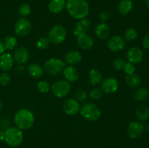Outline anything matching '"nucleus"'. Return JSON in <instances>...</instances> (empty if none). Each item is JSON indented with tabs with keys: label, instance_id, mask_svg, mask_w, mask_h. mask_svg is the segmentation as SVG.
I'll use <instances>...</instances> for the list:
<instances>
[{
	"label": "nucleus",
	"instance_id": "23",
	"mask_svg": "<svg viewBox=\"0 0 149 148\" xmlns=\"http://www.w3.org/2000/svg\"><path fill=\"white\" fill-rule=\"evenodd\" d=\"M28 73L34 78H39L43 75L44 68L36 63H31L28 67Z\"/></svg>",
	"mask_w": 149,
	"mask_h": 148
},
{
	"label": "nucleus",
	"instance_id": "17",
	"mask_svg": "<svg viewBox=\"0 0 149 148\" xmlns=\"http://www.w3.org/2000/svg\"><path fill=\"white\" fill-rule=\"evenodd\" d=\"M91 26V21L90 19L83 18L79 20L76 24L75 28H74V33L75 36H79V35L84 34L86 33Z\"/></svg>",
	"mask_w": 149,
	"mask_h": 148
},
{
	"label": "nucleus",
	"instance_id": "38",
	"mask_svg": "<svg viewBox=\"0 0 149 148\" xmlns=\"http://www.w3.org/2000/svg\"><path fill=\"white\" fill-rule=\"evenodd\" d=\"M10 80H11V78H10V75L7 73H1L0 75V85L2 86H6L10 82Z\"/></svg>",
	"mask_w": 149,
	"mask_h": 148
},
{
	"label": "nucleus",
	"instance_id": "9",
	"mask_svg": "<svg viewBox=\"0 0 149 148\" xmlns=\"http://www.w3.org/2000/svg\"><path fill=\"white\" fill-rule=\"evenodd\" d=\"M126 41L122 36L116 35L109 38L107 41V46L111 52H117L125 49Z\"/></svg>",
	"mask_w": 149,
	"mask_h": 148
},
{
	"label": "nucleus",
	"instance_id": "3",
	"mask_svg": "<svg viewBox=\"0 0 149 148\" xmlns=\"http://www.w3.org/2000/svg\"><path fill=\"white\" fill-rule=\"evenodd\" d=\"M4 141L10 147H15L21 145L23 141L22 130L17 127H10L4 131Z\"/></svg>",
	"mask_w": 149,
	"mask_h": 148
},
{
	"label": "nucleus",
	"instance_id": "1",
	"mask_svg": "<svg viewBox=\"0 0 149 148\" xmlns=\"http://www.w3.org/2000/svg\"><path fill=\"white\" fill-rule=\"evenodd\" d=\"M65 7L68 14L77 20L86 18L90 12V7L86 0H67Z\"/></svg>",
	"mask_w": 149,
	"mask_h": 148
},
{
	"label": "nucleus",
	"instance_id": "39",
	"mask_svg": "<svg viewBox=\"0 0 149 148\" xmlns=\"http://www.w3.org/2000/svg\"><path fill=\"white\" fill-rule=\"evenodd\" d=\"M142 45L145 49H149V33L143 37L142 40Z\"/></svg>",
	"mask_w": 149,
	"mask_h": 148
},
{
	"label": "nucleus",
	"instance_id": "24",
	"mask_svg": "<svg viewBox=\"0 0 149 148\" xmlns=\"http://www.w3.org/2000/svg\"><path fill=\"white\" fill-rule=\"evenodd\" d=\"M133 3L131 0H122L118 4V11L123 15L129 14L132 10Z\"/></svg>",
	"mask_w": 149,
	"mask_h": 148
},
{
	"label": "nucleus",
	"instance_id": "33",
	"mask_svg": "<svg viewBox=\"0 0 149 148\" xmlns=\"http://www.w3.org/2000/svg\"><path fill=\"white\" fill-rule=\"evenodd\" d=\"M87 92L84 89H79L75 92V100L78 102H84L87 100Z\"/></svg>",
	"mask_w": 149,
	"mask_h": 148
},
{
	"label": "nucleus",
	"instance_id": "10",
	"mask_svg": "<svg viewBox=\"0 0 149 148\" xmlns=\"http://www.w3.org/2000/svg\"><path fill=\"white\" fill-rule=\"evenodd\" d=\"M145 131V126L141 121H132L127 128V134L131 139H138Z\"/></svg>",
	"mask_w": 149,
	"mask_h": 148
},
{
	"label": "nucleus",
	"instance_id": "4",
	"mask_svg": "<svg viewBox=\"0 0 149 148\" xmlns=\"http://www.w3.org/2000/svg\"><path fill=\"white\" fill-rule=\"evenodd\" d=\"M80 115L89 121H95L100 117L101 112L97 105L91 102L85 103L80 109Z\"/></svg>",
	"mask_w": 149,
	"mask_h": 148
},
{
	"label": "nucleus",
	"instance_id": "18",
	"mask_svg": "<svg viewBox=\"0 0 149 148\" xmlns=\"http://www.w3.org/2000/svg\"><path fill=\"white\" fill-rule=\"evenodd\" d=\"M64 77L68 82H76L79 78V73L75 67L68 65L63 71Z\"/></svg>",
	"mask_w": 149,
	"mask_h": 148
},
{
	"label": "nucleus",
	"instance_id": "32",
	"mask_svg": "<svg viewBox=\"0 0 149 148\" xmlns=\"http://www.w3.org/2000/svg\"><path fill=\"white\" fill-rule=\"evenodd\" d=\"M89 96L93 100H97L100 99L103 96V91L101 89L94 88L91 89L89 93Z\"/></svg>",
	"mask_w": 149,
	"mask_h": 148
},
{
	"label": "nucleus",
	"instance_id": "29",
	"mask_svg": "<svg viewBox=\"0 0 149 148\" xmlns=\"http://www.w3.org/2000/svg\"><path fill=\"white\" fill-rule=\"evenodd\" d=\"M138 33L136 29L134 28H129L125 30V38L124 39H125L126 41L131 42L135 41L138 38Z\"/></svg>",
	"mask_w": 149,
	"mask_h": 148
},
{
	"label": "nucleus",
	"instance_id": "31",
	"mask_svg": "<svg viewBox=\"0 0 149 148\" xmlns=\"http://www.w3.org/2000/svg\"><path fill=\"white\" fill-rule=\"evenodd\" d=\"M49 41L47 39V37H41L36 41V47L39 49H45L49 46Z\"/></svg>",
	"mask_w": 149,
	"mask_h": 148
},
{
	"label": "nucleus",
	"instance_id": "37",
	"mask_svg": "<svg viewBox=\"0 0 149 148\" xmlns=\"http://www.w3.org/2000/svg\"><path fill=\"white\" fill-rule=\"evenodd\" d=\"M111 17V12L108 10H103L99 13V18L102 22L107 21Z\"/></svg>",
	"mask_w": 149,
	"mask_h": 148
},
{
	"label": "nucleus",
	"instance_id": "34",
	"mask_svg": "<svg viewBox=\"0 0 149 148\" xmlns=\"http://www.w3.org/2000/svg\"><path fill=\"white\" fill-rule=\"evenodd\" d=\"M18 12L20 14V15L23 16V17H26L28 16L31 12V7L28 4H22L19 7L18 9Z\"/></svg>",
	"mask_w": 149,
	"mask_h": 148
},
{
	"label": "nucleus",
	"instance_id": "47",
	"mask_svg": "<svg viewBox=\"0 0 149 148\" xmlns=\"http://www.w3.org/2000/svg\"><path fill=\"white\" fill-rule=\"evenodd\" d=\"M131 1H135V0H131Z\"/></svg>",
	"mask_w": 149,
	"mask_h": 148
},
{
	"label": "nucleus",
	"instance_id": "40",
	"mask_svg": "<svg viewBox=\"0 0 149 148\" xmlns=\"http://www.w3.org/2000/svg\"><path fill=\"white\" fill-rule=\"evenodd\" d=\"M4 131L3 129H0V141L4 140Z\"/></svg>",
	"mask_w": 149,
	"mask_h": 148
},
{
	"label": "nucleus",
	"instance_id": "27",
	"mask_svg": "<svg viewBox=\"0 0 149 148\" xmlns=\"http://www.w3.org/2000/svg\"><path fill=\"white\" fill-rule=\"evenodd\" d=\"M149 97V91L145 88H138L133 93V98L137 102H143Z\"/></svg>",
	"mask_w": 149,
	"mask_h": 148
},
{
	"label": "nucleus",
	"instance_id": "26",
	"mask_svg": "<svg viewBox=\"0 0 149 148\" xmlns=\"http://www.w3.org/2000/svg\"><path fill=\"white\" fill-rule=\"evenodd\" d=\"M137 118L141 121H146L149 118V108L146 105H140L135 110Z\"/></svg>",
	"mask_w": 149,
	"mask_h": 148
},
{
	"label": "nucleus",
	"instance_id": "45",
	"mask_svg": "<svg viewBox=\"0 0 149 148\" xmlns=\"http://www.w3.org/2000/svg\"><path fill=\"white\" fill-rule=\"evenodd\" d=\"M146 2V5L147 6V7L149 9V0H145Z\"/></svg>",
	"mask_w": 149,
	"mask_h": 148
},
{
	"label": "nucleus",
	"instance_id": "44",
	"mask_svg": "<svg viewBox=\"0 0 149 148\" xmlns=\"http://www.w3.org/2000/svg\"><path fill=\"white\" fill-rule=\"evenodd\" d=\"M145 129L147 131V132H148L149 133V123L147 124L146 126H145Z\"/></svg>",
	"mask_w": 149,
	"mask_h": 148
},
{
	"label": "nucleus",
	"instance_id": "13",
	"mask_svg": "<svg viewBox=\"0 0 149 148\" xmlns=\"http://www.w3.org/2000/svg\"><path fill=\"white\" fill-rule=\"evenodd\" d=\"M119 88V82L113 77H109L103 80L101 84V89L107 94H111L117 91Z\"/></svg>",
	"mask_w": 149,
	"mask_h": 148
},
{
	"label": "nucleus",
	"instance_id": "15",
	"mask_svg": "<svg viewBox=\"0 0 149 148\" xmlns=\"http://www.w3.org/2000/svg\"><path fill=\"white\" fill-rule=\"evenodd\" d=\"M95 33L96 36L100 40L108 39L110 35V28L105 22H101L96 26L95 28Z\"/></svg>",
	"mask_w": 149,
	"mask_h": 148
},
{
	"label": "nucleus",
	"instance_id": "20",
	"mask_svg": "<svg viewBox=\"0 0 149 148\" xmlns=\"http://www.w3.org/2000/svg\"><path fill=\"white\" fill-rule=\"evenodd\" d=\"M81 60V54L77 51H68L64 56V61L69 65H77Z\"/></svg>",
	"mask_w": 149,
	"mask_h": 148
},
{
	"label": "nucleus",
	"instance_id": "35",
	"mask_svg": "<svg viewBox=\"0 0 149 148\" xmlns=\"http://www.w3.org/2000/svg\"><path fill=\"white\" fill-rule=\"evenodd\" d=\"M125 60L122 58H116L113 61V67L115 70L120 71L123 70L124 66L125 65Z\"/></svg>",
	"mask_w": 149,
	"mask_h": 148
},
{
	"label": "nucleus",
	"instance_id": "6",
	"mask_svg": "<svg viewBox=\"0 0 149 148\" xmlns=\"http://www.w3.org/2000/svg\"><path fill=\"white\" fill-rule=\"evenodd\" d=\"M66 38V30L61 25H55L49 30L47 39L54 44H59Z\"/></svg>",
	"mask_w": 149,
	"mask_h": 148
},
{
	"label": "nucleus",
	"instance_id": "30",
	"mask_svg": "<svg viewBox=\"0 0 149 148\" xmlns=\"http://www.w3.org/2000/svg\"><path fill=\"white\" fill-rule=\"evenodd\" d=\"M37 89L39 92L46 94L50 90V85L47 81H40L37 84Z\"/></svg>",
	"mask_w": 149,
	"mask_h": 148
},
{
	"label": "nucleus",
	"instance_id": "8",
	"mask_svg": "<svg viewBox=\"0 0 149 148\" xmlns=\"http://www.w3.org/2000/svg\"><path fill=\"white\" fill-rule=\"evenodd\" d=\"M32 28L31 23L26 18H20L16 22L15 33L20 37H24L29 34Z\"/></svg>",
	"mask_w": 149,
	"mask_h": 148
},
{
	"label": "nucleus",
	"instance_id": "21",
	"mask_svg": "<svg viewBox=\"0 0 149 148\" xmlns=\"http://www.w3.org/2000/svg\"><path fill=\"white\" fill-rule=\"evenodd\" d=\"M87 79L89 83L93 86H96L101 83L103 80V75L101 73L96 69H92L87 74Z\"/></svg>",
	"mask_w": 149,
	"mask_h": 148
},
{
	"label": "nucleus",
	"instance_id": "41",
	"mask_svg": "<svg viewBox=\"0 0 149 148\" xmlns=\"http://www.w3.org/2000/svg\"><path fill=\"white\" fill-rule=\"evenodd\" d=\"M4 45H3V43H1V41H0V55H2L4 53Z\"/></svg>",
	"mask_w": 149,
	"mask_h": 148
},
{
	"label": "nucleus",
	"instance_id": "19",
	"mask_svg": "<svg viewBox=\"0 0 149 148\" xmlns=\"http://www.w3.org/2000/svg\"><path fill=\"white\" fill-rule=\"evenodd\" d=\"M14 58L10 53H4L0 55V69L3 71H8L13 68Z\"/></svg>",
	"mask_w": 149,
	"mask_h": 148
},
{
	"label": "nucleus",
	"instance_id": "25",
	"mask_svg": "<svg viewBox=\"0 0 149 148\" xmlns=\"http://www.w3.org/2000/svg\"><path fill=\"white\" fill-rule=\"evenodd\" d=\"M127 84L131 88H138L141 84V78L138 74L133 73L127 75L125 77Z\"/></svg>",
	"mask_w": 149,
	"mask_h": 148
},
{
	"label": "nucleus",
	"instance_id": "22",
	"mask_svg": "<svg viewBox=\"0 0 149 148\" xmlns=\"http://www.w3.org/2000/svg\"><path fill=\"white\" fill-rule=\"evenodd\" d=\"M65 7V0H51L48 5L49 12L54 14H58L63 11Z\"/></svg>",
	"mask_w": 149,
	"mask_h": 148
},
{
	"label": "nucleus",
	"instance_id": "7",
	"mask_svg": "<svg viewBox=\"0 0 149 148\" xmlns=\"http://www.w3.org/2000/svg\"><path fill=\"white\" fill-rule=\"evenodd\" d=\"M54 96L58 98L65 97L71 91V85L65 80H60L54 82L50 87Z\"/></svg>",
	"mask_w": 149,
	"mask_h": 148
},
{
	"label": "nucleus",
	"instance_id": "28",
	"mask_svg": "<svg viewBox=\"0 0 149 148\" xmlns=\"http://www.w3.org/2000/svg\"><path fill=\"white\" fill-rule=\"evenodd\" d=\"M17 39L15 36L10 35L7 37L4 38V41H3V45H4V49H8V50H13L17 46Z\"/></svg>",
	"mask_w": 149,
	"mask_h": 148
},
{
	"label": "nucleus",
	"instance_id": "12",
	"mask_svg": "<svg viewBox=\"0 0 149 148\" xmlns=\"http://www.w3.org/2000/svg\"><path fill=\"white\" fill-rule=\"evenodd\" d=\"M63 110L65 114L74 115L79 111V103L74 98L67 99L63 104Z\"/></svg>",
	"mask_w": 149,
	"mask_h": 148
},
{
	"label": "nucleus",
	"instance_id": "11",
	"mask_svg": "<svg viewBox=\"0 0 149 148\" xmlns=\"http://www.w3.org/2000/svg\"><path fill=\"white\" fill-rule=\"evenodd\" d=\"M143 58V50L138 46H132L127 52V59L132 64L140 63Z\"/></svg>",
	"mask_w": 149,
	"mask_h": 148
},
{
	"label": "nucleus",
	"instance_id": "48",
	"mask_svg": "<svg viewBox=\"0 0 149 148\" xmlns=\"http://www.w3.org/2000/svg\"><path fill=\"white\" fill-rule=\"evenodd\" d=\"M0 89H1V88H0Z\"/></svg>",
	"mask_w": 149,
	"mask_h": 148
},
{
	"label": "nucleus",
	"instance_id": "43",
	"mask_svg": "<svg viewBox=\"0 0 149 148\" xmlns=\"http://www.w3.org/2000/svg\"><path fill=\"white\" fill-rule=\"evenodd\" d=\"M2 108H3V103H2V102H1V100H0V113H1V110H2Z\"/></svg>",
	"mask_w": 149,
	"mask_h": 148
},
{
	"label": "nucleus",
	"instance_id": "5",
	"mask_svg": "<svg viewBox=\"0 0 149 148\" xmlns=\"http://www.w3.org/2000/svg\"><path fill=\"white\" fill-rule=\"evenodd\" d=\"M65 68V63L58 58H50L45 62L44 70L47 74L51 75H56L61 73Z\"/></svg>",
	"mask_w": 149,
	"mask_h": 148
},
{
	"label": "nucleus",
	"instance_id": "16",
	"mask_svg": "<svg viewBox=\"0 0 149 148\" xmlns=\"http://www.w3.org/2000/svg\"><path fill=\"white\" fill-rule=\"evenodd\" d=\"M14 59L20 65L25 64L29 59V52L25 46H19L14 52Z\"/></svg>",
	"mask_w": 149,
	"mask_h": 148
},
{
	"label": "nucleus",
	"instance_id": "2",
	"mask_svg": "<svg viewBox=\"0 0 149 148\" xmlns=\"http://www.w3.org/2000/svg\"><path fill=\"white\" fill-rule=\"evenodd\" d=\"M14 122L16 127L19 129L26 130L33 126L34 123V115L33 113L28 109H20L15 114Z\"/></svg>",
	"mask_w": 149,
	"mask_h": 148
},
{
	"label": "nucleus",
	"instance_id": "36",
	"mask_svg": "<svg viewBox=\"0 0 149 148\" xmlns=\"http://www.w3.org/2000/svg\"><path fill=\"white\" fill-rule=\"evenodd\" d=\"M123 70L127 75H129V74H132L133 73H135V65H134V64L127 62H125V66H124Z\"/></svg>",
	"mask_w": 149,
	"mask_h": 148
},
{
	"label": "nucleus",
	"instance_id": "14",
	"mask_svg": "<svg viewBox=\"0 0 149 148\" xmlns=\"http://www.w3.org/2000/svg\"><path fill=\"white\" fill-rule=\"evenodd\" d=\"M77 43L81 49L84 50H89L92 49L94 45V41L93 38L87 33L79 35L77 36Z\"/></svg>",
	"mask_w": 149,
	"mask_h": 148
},
{
	"label": "nucleus",
	"instance_id": "46",
	"mask_svg": "<svg viewBox=\"0 0 149 148\" xmlns=\"http://www.w3.org/2000/svg\"><path fill=\"white\" fill-rule=\"evenodd\" d=\"M135 148H143V147H135Z\"/></svg>",
	"mask_w": 149,
	"mask_h": 148
},
{
	"label": "nucleus",
	"instance_id": "42",
	"mask_svg": "<svg viewBox=\"0 0 149 148\" xmlns=\"http://www.w3.org/2000/svg\"><path fill=\"white\" fill-rule=\"evenodd\" d=\"M19 65H20V64H19ZM23 70H24V67H23V65H18V66H17V71H18L19 73H21L22 71H23Z\"/></svg>",
	"mask_w": 149,
	"mask_h": 148
}]
</instances>
